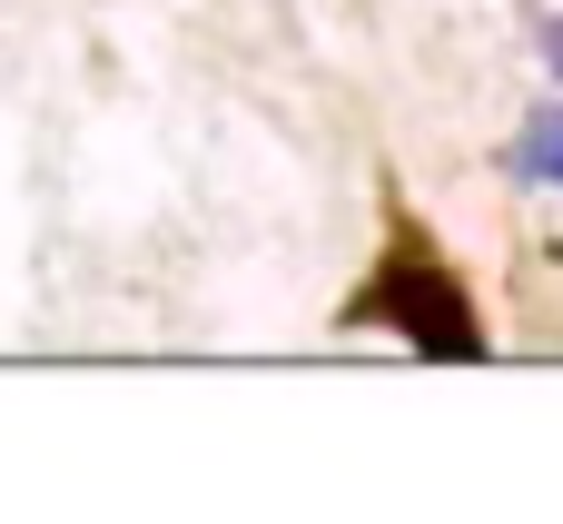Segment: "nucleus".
<instances>
[{
    "label": "nucleus",
    "mask_w": 563,
    "mask_h": 524,
    "mask_svg": "<svg viewBox=\"0 0 563 524\" xmlns=\"http://www.w3.org/2000/svg\"><path fill=\"white\" fill-rule=\"evenodd\" d=\"M356 317H396L416 347H445V357H485V337H475V307L455 297V277L406 238L396 258H386V287L376 297H356Z\"/></svg>",
    "instance_id": "1"
},
{
    "label": "nucleus",
    "mask_w": 563,
    "mask_h": 524,
    "mask_svg": "<svg viewBox=\"0 0 563 524\" xmlns=\"http://www.w3.org/2000/svg\"><path fill=\"white\" fill-rule=\"evenodd\" d=\"M515 178H544V188H563V99H544L534 119H525V139H515V159H505Z\"/></svg>",
    "instance_id": "2"
},
{
    "label": "nucleus",
    "mask_w": 563,
    "mask_h": 524,
    "mask_svg": "<svg viewBox=\"0 0 563 524\" xmlns=\"http://www.w3.org/2000/svg\"><path fill=\"white\" fill-rule=\"evenodd\" d=\"M534 40H544V69L563 79V10H544V30H534Z\"/></svg>",
    "instance_id": "3"
}]
</instances>
